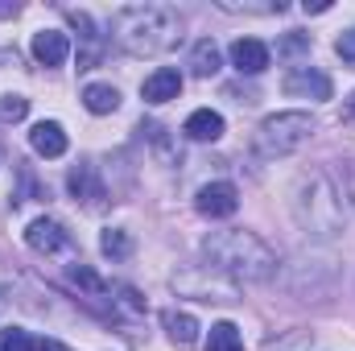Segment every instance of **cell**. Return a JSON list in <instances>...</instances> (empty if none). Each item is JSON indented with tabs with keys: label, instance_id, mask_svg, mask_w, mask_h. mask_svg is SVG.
Returning <instances> with one entry per match:
<instances>
[{
	"label": "cell",
	"instance_id": "cell-9",
	"mask_svg": "<svg viewBox=\"0 0 355 351\" xmlns=\"http://www.w3.org/2000/svg\"><path fill=\"white\" fill-rule=\"evenodd\" d=\"M268 46L265 42H257V37H240V42H232V67L240 71V75H261L268 67Z\"/></svg>",
	"mask_w": 355,
	"mask_h": 351
},
{
	"label": "cell",
	"instance_id": "cell-24",
	"mask_svg": "<svg viewBox=\"0 0 355 351\" xmlns=\"http://www.w3.org/2000/svg\"><path fill=\"white\" fill-rule=\"evenodd\" d=\"M335 50H339V58H343V62H355V29H347V33L335 42Z\"/></svg>",
	"mask_w": 355,
	"mask_h": 351
},
{
	"label": "cell",
	"instance_id": "cell-12",
	"mask_svg": "<svg viewBox=\"0 0 355 351\" xmlns=\"http://www.w3.org/2000/svg\"><path fill=\"white\" fill-rule=\"evenodd\" d=\"M29 145H33V153H42V157H62V153H67V132H62L58 120H42V124H33Z\"/></svg>",
	"mask_w": 355,
	"mask_h": 351
},
{
	"label": "cell",
	"instance_id": "cell-8",
	"mask_svg": "<svg viewBox=\"0 0 355 351\" xmlns=\"http://www.w3.org/2000/svg\"><path fill=\"white\" fill-rule=\"evenodd\" d=\"M281 91H285V95H302V99H331L335 83H331L322 71H314V67H293V71L285 75Z\"/></svg>",
	"mask_w": 355,
	"mask_h": 351
},
{
	"label": "cell",
	"instance_id": "cell-6",
	"mask_svg": "<svg viewBox=\"0 0 355 351\" xmlns=\"http://www.w3.org/2000/svg\"><path fill=\"white\" fill-rule=\"evenodd\" d=\"M67 186H71V194H75L87 211H103V207H107V186H103V178H99V170H95L91 162L75 166L71 178H67Z\"/></svg>",
	"mask_w": 355,
	"mask_h": 351
},
{
	"label": "cell",
	"instance_id": "cell-2",
	"mask_svg": "<svg viewBox=\"0 0 355 351\" xmlns=\"http://www.w3.org/2000/svg\"><path fill=\"white\" fill-rule=\"evenodd\" d=\"M182 33V21L170 4H128L112 17V37L128 54H166Z\"/></svg>",
	"mask_w": 355,
	"mask_h": 351
},
{
	"label": "cell",
	"instance_id": "cell-27",
	"mask_svg": "<svg viewBox=\"0 0 355 351\" xmlns=\"http://www.w3.org/2000/svg\"><path fill=\"white\" fill-rule=\"evenodd\" d=\"M327 8H331V4H327V0H314V4H310V0H306V12H327Z\"/></svg>",
	"mask_w": 355,
	"mask_h": 351
},
{
	"label": "cell",
	"instance_id": "cell-5",
	"mask_svg": "<svg viewBox=\"0 0 355 351\" xmlns=\"http://www.w3.org/2000/svg\"><path fill=\"white\" fill-rule=\"evenodd\" d=\"M194 207H198V215H207V219H227V215L240 211V190H236L232 182H207V186L198 190Z\"/></svg>",
	"mask_w": 355,
	"mask_h": 351
},
{
	"label": "cell",
	"instance_id": "cell-15",
	"mask_svg": "<svg viewBox=\"0 0 355 351\" xmlns=\"http://www.w3.org/2000/svg\"><path fill=\"white\" fill-rule=\"evenodd\" d=\"M83 103H87V112H95V116H107V112L120 108V91L112 87V83H87L83 87Z\"/></svg>",
	"mask_w": 355,
	"mask_h": 351
},
{
	"label": "cell",
	"instance_id": "cell-13",
	"mask_svg": "<svg viewBox=\"0 0 355 351\" xmlns=\"http://www.w3.org/2000/svg\"><path fill=\"white\" fill-rule=\"evenodd\" d=\"M182 132H186L190 141H219V137H223V116L211 112V108H198V112L186 116Z\"/></svg>",
	"mask_w": 355,
	"mask_h": 351
},
{
	"label": "cell",
	"instance_id": "cell-11",
	"mask_svg": "<svg viewBox=\"0 0 355 351\" xmlns=\"http://www.w3.org/2000/svg\"><path fill=\"white\" fill-rule=\"evenodd\" d=\"M67 54H71L67 33H58V29H42V33H33V58H37L42 67H62Z\"/></svg>",
	"mask_w": 355,
	"mask_h": 351
},
{
	"label": "cell",
	"instance_id": "cell-19",
	"mask_svg": "<svg viewBox=\"0 0 355 351\" xmlns=\"http://www.w3.org/2000/svg\"><path fill=\"white\" fill-rule=\"evenodd\" d=\"M71 281H75L79 289H87V293H95V298L112 289V285H107V281H103V277H99L95 268H87V264H71Z\"/></svg>",
	"mask_w": 355,
	"mask_h": 351
},
{
	"label": "cell",
	"instance_id": "cell-4",
	"mask_svg": "<svg viewBox=\"0 0 355 351\" xmlns=\"http://www.w3.org/2000/svg\"><path fill=\"white\" fill-rule=\"evenodd\" d=\"M314 137V116L310 112H277L265 116L257 128V153L261 157H289Z\"/></svg>",
	"mask_w": 355,
	"mask_h": 351
},
{
	"label": "cell",
	"instance_id": "cell-14",
	"mask_svg": "<svg viewBox=\"0 0 355 351\" xmlns=\"http://www.w3.org/2000/svg\"><path fill=\"white\" fill-rule=\"evenodd\" d=\"M215 71H219V46H215L211 37L194 42V50H190V75H198V79H211Z\"/></svg>",
	"mask_w": 355,
	"mask_h": 351
},
{
	"label": "cell",
	"instance_id": "cell-23",
	"mask_svg": "<svg viewBox=\"0 0 355 351\" xmlns=\"http://www.w3.org/2000/svg\"><path fill=\"white\" fill-rule=\"evenodd\" d=\"M223 12H281L285 4L281 0H272V4H236V0H215Z\"/></svg>",
	"mask_w": 355,
	"mask_h": 351
},
{
	"label": "cell",
	"instance_id": "cell-7",
	"mask_svg": "<svg viewBox=\"0 0 355 351\" xmlns=\"http://www.w3.org/2000/svg\"><path fill=\"white\" fill-rule=\"evenodd\" d=\"M25 244H29L33 252H42V257H54V252L71 248V236H67V228H62L58 219H33V223L25 228Z\"/></svg>",
	"mask_w": 355,
	"mask_h": 351
},
{
	"label": "cell",
	"instance_id": "cell-28",
	"mask_svg": "<svg viewBox=\"0 0 355 351\" xmlns=\"http://www.w3.org/2000/svg\"><path fill=\"white\" fill-rule=\"evenodd\" d=\"M347 198H352V203H355V166H352V170H347Z\"/></svg>",
	"mask_w": 355,
	"mask_h": 351
},
{
	"label": "cell",
	"instance_id": "cell-25",
	"mask_svg": "<svg viewBox=\"0 0 355 351\" xmlns=\"http://www.w3.org/2000/svg\"><path fill=\"white\" fill-rule=\"evenodd\" d=\"M33 351H71V348L58 343V339H33Z\"/></svg>",
	"mask_w": 355,
	"mask_h": 351
},
{
	"label": "cell",
	"instance_id": "cell-22",
	"mask_svg": "<svg viewBox=\"0 0 355 351\" xmlns=\"http://www.w3.org/2000/svg\"><path fill=\"white\" fill-rule=\"evenodd\" d=\"M277 54H281V58H293V54H310V33H289L285 42H277Z\"/></svg>",
	"mask_w": 355,
	"mask_h": 351
},
{
	"label": "cell",
	"instance_id": "cell-1",
	"mask_svg": "<svg viewBox=\"0 0 355 351\" xmlns=\"http://www.w3.org/2000/svg\"><path fill=\"white\" fill-rule=\"evenodd\" d=\"M202 252H207V261H211L207 268H215V273H232L236 281H268V277L277 273V257H272V248H268L261 236L240 232V228L211 232L207 244H202Z\"/></svg>",
	"mask_w": 355,
	"mask_h": 351
},
{
	"label": "cell",
	"instance_id": "cell-16",
	"mask_svg": "<svg viewBox=\"0 0 355 351\" xmlns=\"http://www.w3.org/2000/svg\"><path fill=\"white\" fill-rule=\"evenodd\" d=\"M166 331H170V339H174L178 348H190L194 339H198V323H194V314H178V310H166Z\"/></svg>",
	"mask_w": 355,
	"mask_h": 351
},
{
	"label": "cell",
	"instance_id": "cell-26",
	"mask_svg": "<svg viewBox=\"0 0 355 351\" xmlns=\"http://www.w3.org/2000/svg\"><path fill=\"white\" fill-rule=\"evenodd\" d=\"M17 12H21V4H17V0H4V4H0V17H17Z\"/></svg>",
	"mask_w": 355,
	"mask_h": 351
},
{
	"label": "cell",
	"instance_id": "cell-21",
	"mask_svg": "<svg viewBox=\"0 0 355 351\" xmlns=\"http://www.w3.org/2000/svg\"><path fill=\"white\" fill-rule=\"evenodd\" d=\"M0 351H33L29 331H21V327H4V331H0Z\"/></svg>",
	"mask_w": 355,
	"mask_h": 351
},
{
	"label": "cell",
	"instance_id": "cell-18",
	"mask_svg": "<svg viewBox=\"0 0 355 351\" xmlns=\"http://www.w3.org/2000/svg\"><path fill=\"white\" fill-rule=\"evenodd\" d=\"M99 248H103V257H112V261H124V257L132 252V240H128V232H120V228H107V232L99 236Z\"/></svg>",
	"mask_w": 355,
	"mask_h": 351
},
{
	"label": "cell",
	"instance_id": "cell-17",
	"mask_svg": "<svg viewBox=\"0 0 355 351\" xmlns=\"http://www.w3.org/2000/svg\"><path fill=\"white\" fill-rule=\"evenodd\" d=\"M207 351H244L240 327L236 323H215L211 335H207Z\"/></svg>",
	"mask_w": 355,
	"mask_h": 351
},
{
	"label": "cell",
	"instance_id": "cell-10",
	"mask_svg": "<svg viewBox=\"0 0 355 351\" xmlns=\"http://www.w3.org/2000/svg\"><path fill=\"white\" fill-rule=\"evenodd\" d=\"M141 95H145V103H170V99L182 95V75H178L174 67H157L141 83Z\"/></svg>",
	"mask_w": 355,
	"mask_h": 351
},
{
	"label": "cell",
	"instance_id": "cell-3",
	"mask_svg": "<svg viewBox=\"0 0 355 351\" xmlns=\"http://www.w3.org/2000/svg\"><path fill=\"white\" fill-rule=\"evenodd\" d=\"M297 219H302L306 232H314L322 240H331L343 228V203H339V194H335V186H331L327 174H314L302 186V194H297Z\"/></svg>",
	"mask_w": 355,
	"mask_h": 351
},
{
	"label": "cell",
	"instance_id": "cell-20",
	"mask_svg": "<svg viewBox=\"0 0 355 351\" xmlns=\"http://www.w3.org/2000/svg\"><path fill=\"white\" fill-rule=\"evenodd\" d=\"M25 112H29L25 95H0V124H17V120H25Z\"/></svg>",
	"mask_w": 355,
	"mask_h": 351
},
{
	"label": "cell",
	"instance_id": "cell-29",
	"mask_svg": "<svg viewBox=\"0 0 355 351\" xmlns=\"http://www.w3.org/2000/svg\"><path fill=\"white\" fill-rule=\"evenodd\" d=\"M343 120H355V95L347 99V108H343Z\"/></svg>",
	"mask_w": 355,
	"mask_h": 351
}]
</instances>
